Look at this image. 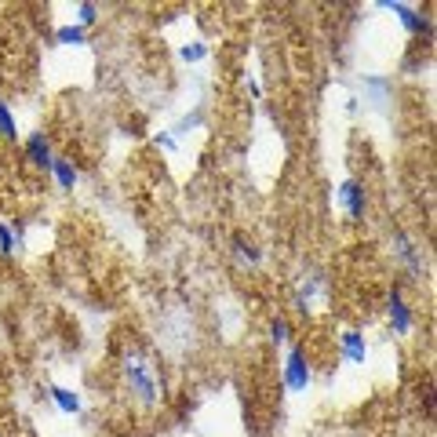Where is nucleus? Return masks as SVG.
I'll return each instance as SVG.
<instances>
[{
  "instance_id": "obj_1",
  "label": "nucleus",
  "mask_w": 437,
  "mask_h": 437,
  "mask_svg": "<svg viewBox=\"0 0 437 437\" xmlns=\"http://www.w3.org/2000/svg\"><path fill=\"white\" fill-rule=\"evenodd\" d=\"M121 371H124L128 386H132V394L139 397V404H146V408H153V404L160 401V394H157V379H153L150 365H146V361L139 358V353H128V358H124V365H121Z\"/></svg>"
},
{
  "instance_id": "obj_2",
  "label": "nucleus",
  "mask_w": 437,
  "mask_h": 437,
  "mask_svg": "<svg viewBox=\"0 0 437 437\" xmlns=\"http://www.w3.org/2000/svg\"><path fill=\"white\" fill-rule=\"evenodd\" d=\"M310 383H314V368H310V358H306V346L291 343L288 353H284V386H288V394H306Z\"/></svg>"
},
{
  "instance_id": "obj_3",
  "label": "nucleus",
  "mask_w": 437,
  "mask_h": 437,
  "mask_svg": "<svg viewBox=\"0 0 437 437\" xmlns=\"http://www.w3.org/2000/svg\"><path fill=\"white\" fill-rule=\"evenodd\" d=\"M379 8H383V11H394V15H397V22L408 29L412 37H423L427 44L434 40V19H430V15H423L419 8L404 4V0H379Z\"/></svg>"
},
{
  "instance_id": "obj_4",
  "label": "nucleus",
  "mask_w": 437,
  "mask_h": 437,
  "mask_svg": "<svg viewBox=\"0 0 437 437\" xmlns=\"http://www.w3.org/2000/svg\"><path fill=\"white\" fill-rule=\"evenodd\" d=\"M386 317H390L394 335H412V328H415V314H412V306H408V299H404V291H401V288H394L390 296H386Z\"/></svg>"
},
{
  "instance_id": "obj_5",
  "label": "nucleus",
  "mask_w": 437,
  "mask_h": 437,
  "mask_svg": "<svg viewBox=\"0 0 437 437\" xmlns=\"http://www.w3.org/2000/svg\"><path fill=\"white\" fill-rule=\"evenodd\" d=\"M339 208L350 215V222H361L365 219V212H368V193H365V186L358 183V179H346L343 186H339Z\"/></svg>"
},
{
  "instance_id": "obj_6",
  "label": "nucleus",
  "mask_w": 437,
  "mask_h": 437,
  "mask_svg": "<svg viewBox=\"0 0 437 437\" xmlns=\"http://www.w3.org/2000/svg\"><path fill=\"white\" fill-rule=\"evenodd\" d=\"M394 255L404 263V270L412 273V281L423 277V252L415 248V240H412L408 233H401V230L394 233Z\"/></svg>"
},
{
  "instance_id": "obj_7",
  "label": "nucleus",
  "mask_w": 437,
  "mask_h": 437,
  "mask_svg": "<svg viewBox=\"0 0 437 437\" xmlns=\"http://www.w3.org/2000/svg\"><path fill=\"white\" fill-rule=\"evenodd\" d=\"M339 353H343L346 365H368V339H365V332L346 328L343 335H339Z\"/></svg>"
},
{
  "instance_id": "obj_8",
  "label": "nucleus",
  "mask_w": 437,
  "mask_h": 437,
  "mask_svg": "<svg viewBox=\"0 0 437 437\" xmlns=\"http://www.w3.org/2000/svg\"><path fill=\"white\" fill-rule=\"evenodd\" d=\"M26 160L40 171H52V160H55V150H52V139L44 132H33L26 139Z\"/></svg>"
},
{
  "instance_id": "obj_9",
  "label": "nucleus",
  "mask_w": 437,
  "mask_h": 437,
  "mask_svg": "<svg viewBox=\"0 0 437 437\" xmlns=\"http://www.w3.org/2000/svg\"><path fill=\"white\" fill-rule=\"evenodd\" d=\"M47 397H52V404L62 412V415H80L84 412V401H80L77 390H70V386H47Z\"/></svg>"
},
{
  "instance_id": "obj_10",
  "label": "nucleus",
  "mask_w": 437,
  "mask_h": 437,
  "mask_svg": "<svg viewBox=\"0 0 437 437\" xmlns=\"http://www.w3.org/2000/svg\"><path fill=\"white\" fill-rule=\"evenodd\" d=\"M52 179H55L59 190H73L80 183V171H77V164L70 157H55L52 160Z\"/></svg>"
},
{
  "instance_id": "obj_11",
  "label": "nucleus",
  "mask_w": 437,
  "mask_h": 437,
  "mask_svg": "<svg viewBox=\"0 0 437 437\" xmlns=\"http://www.w3.org/2000/svg\"><path fill=\"white\" fill-rule=\"evenodd\" d=\"M55 44H62V47H84L88 44V29H80L77 22L59 26L55 29Z\"/></svg>"
},
{
  "instance_id": "obj_12",
  "label": "nucleus",
  "mask_w": 437,
  "mask_h": 437,
  "mask_svg": "<svg viewBox=\"0 0 437 437\" xmlns=\"http://www.w3.org/2000/svg\"><path fill=\"white\" fill-rule=\"evenodd\" d=\"M233 255H237L240 266H259V263H263V252H259L252 240H245V237H233Z\"/></svg>"
},
{
  "instance_id": "obj_13",
  "label": "nucleus",
  "mask_w": 437,
  "mask_h": 437,
  "mask_svg": "<svg viewBox=\"0 0 437 437\" xmlns=\"http://www.w3.org/2000/svg\"><path fill=\"white\" fill-rule=\"evenodd\" d=\"M0 139H19V121H15V113L8 102H0Z\"/></svg>"
},
{
  "instance_id": "obj_14",
  "label": "nucleus",
  "mask_w": 437,
  "mask_h": 437,
  "mask_svg": "<svg viewBox=\"0 0 437 437\" xmlns=\"http://www.w3.org/2000/svg\"><path fill=\"white\" fill-rule=\"evenodd\" d=\"M179 59H183V62H201V59H208V44H204V40H190V44H183Z\"/></svg>"
},
{
  "instance_id": "obj_15",
  "label": "nucleus",
  "mask_w": 437,
  "mask_h": 437,
  "mask_svg": "<svg viewBox=\"0 0 437 437\" xmlns=\"http://www.w3.org/2000/svg\"><path fill=\"white\" fill-rule=\"evenodd\" d=\"M95 22H99V8L88 4V0H84V4H77V26L88 29V26H95Z\"/></svg>"
},
{
  "instance_id": "obj_16",
  "label": "nucleus",
  "mask_w": 437,
  "mask_h": 437,
  "mask_svg": "<svg viewBox=\"0 0 437 437\" xmlns=\"http://www.w3.org/2000/svg\"><path fill=\"white\" fill-rule=\"evenodd\" d=\"M270 339H273V343H288V339H291L288 317H273V321H270Z\"/></svg>"
},
{
  "instance_id": "obj_17",
  "label": "nucleus",
  "mask_w": 437,
  "mask_h": 437,
  "mask_svg": "<svg viewBox=\"0 0 437 437\" xmlns=\"http://www.w3.org/2000/svg\"><path fill=\"white\" fill-rule=\"evenodd\" d=\"M19 248H22V245L15 240V230H11L8 222H0V252H4V255H15Z\"/></svg>"
},
{
  "instance_id": "obj_18",
  "label": "nucleus",
  "mask_w": 437,
  "mask_h": 437,
  "mask_svg": "<svg viewBox=\"0 0 437 437\" xmlns=\"http://www.w3.org/2000/svg\"><path fill=\"white\" fill-rule=\"evenodd\" d=\"M153 142H157L164 153H175V150H179V139H175L171 132H157V135H153Z\"/></svg>"
},
{
  "instance_id": "obj_19",
  "label": "nucleus",
  "mask_w": 437,
  "mask_h": 437,
  "mask_svg": "<svg viewBox=\"0 0 437 437\" xmlns=\"http://www.w3.org/2000/svg\"><path fill=\"white\" fill-rule=\"evenodd\" d=\"M245 84H248V91H252V99H263V84H259V80H255V77H248V80H245Z\"/></svg>"
}]
</instances>
